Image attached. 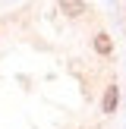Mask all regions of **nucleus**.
Listing matches in <instances>:
<instances>
[{
	"label": "nucleus",
	"mask_w": 126,
	"mask_h": 129,
	"mask_svg": "<svg viewBox=\"0 0 126 129\" xmlns=\"http://www.w3.org/2000/svg\"><path fill=\"white\" fill-rule=\"evenodd\" d=\"M60 10L66 13V16H82V13H85V3H82V0H60Z\"/></svg>",
	"instance_id": "obj_1"
},
{
	"label": "nucleus",
	"mask_w": 126,
	"mask_h": 129,
	"mask_svg": "<svg viewBox=\"0 0 126 129\" xmlns=\"http://www.w3.org/2000/svg\"><path fill=\"white\" fill-rule=\"evenodd\" d=\"M117 101H120V91H117V85H110L107 88V94H104V113H113V107H117Z\"/></svg>",
	"instance_id": "obj_2"
},
{
	"label": "nucleus",
	"mask_w": 126,
	"mask_h": 129,
	"mask_svg": "<svg viewBox=\"0 0 126 129\" xmlns=\"http://www.w3.org/2000/svg\"><path fill=\"white\" fill-rule=\"evenodd\" d=\"M94 50H98V54H110V38L98 35V38H94Z\"/></svg>",
	"instance_id": "obj_3"
}]
</instances>
